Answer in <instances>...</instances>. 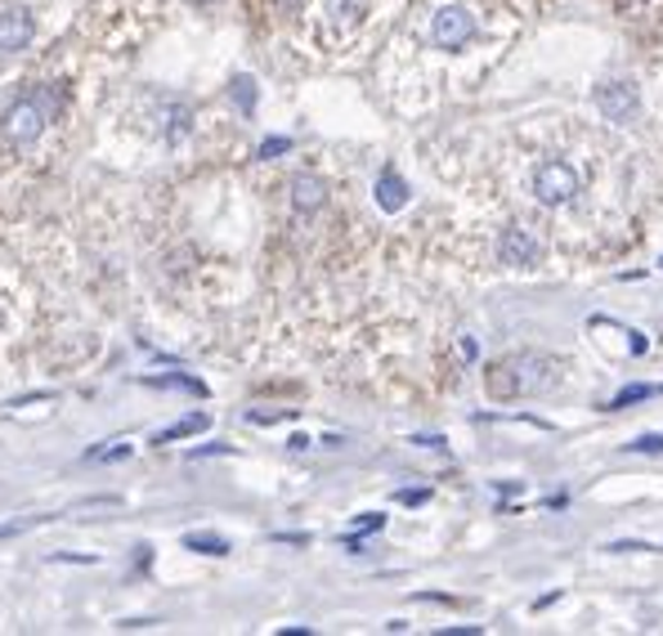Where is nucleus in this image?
Listing matches in <instances>:
<instances>
[{"label":"nucleus","mask_w":663,"mask_h":636,"mask_svg":"<svg viewBox=\"0 0 663 636\" xmlns=\"http://www.w3.org/2000/svg\"><path fill=\"white\" fill-rule=\"evenodd\" d=\"M377 206L381 211H390V216H394V211H404L409 206V184H404V175L400 171H381L377 175Z\"/></svg>","instance_id":"1a4fd4ad"},{"label":"nucleus","mask_w":663,"mask_h":636,"mask_svg":"<svg viewBox=\"0 0 663 636\" xmlns=\"http://www.w3.org/2000/svg\"><path fill=\"white\" fill-rule=\"evenodd\" d=\"M628 449L632 453H663V435H637Z\"/></svg>","instance_id":"dca6fc26"},{"label":"nucleus","mask_w":663,"mask_h":636,"mask_svg":"<svg viewBox=\"0 0 663 636\" xmlns=\"http://www.w3.org/2000/svg\"><path fill=\"white\" fill-rule=\"evenodd\" d=\"M184 547H188V551H203V556H225V551H229V542H225V538H211V533H188Z\"/></svg>","instance_id":"9b49d317"},{"label":"nucleus","mask_w":663,"mask_h":636,"mask_svg":"<svg viewBox=\"0 0 663 636\" xmlns=\"http://www.w3.org/2000/svg\"><path fill=\"white\" fill-rule=\"evenodd\" d=\"M381 525H385V516H377V511H368L363 520H355V529H359V533H372V529H381Z\"/></svg>","instance_id":"a211bd4d"},{"label":"nucleus","mask_w":663,"mask_h":636,"mask_svg":"<svg viewBox=\"0 0 663 636\" xmlns=\"http://www.w3.org/2000/svg\"><path fill=\"white\" fill-rule=\"evenodd\" d=\"M287 149H292V139H283V134H279V139H264V144H260V158H264V162H270V158H279V153H287Z\"/></svg>","instance_id":"f3484780"},{"label":"nucleus","mask_w":663,"mask_h":636,"mask_svg":"<svg viewBox=\"0 0 663 636\" xmlns=\"http://www.w3.org/2000/svg\"><path fill=\"white\" fill-rule=\"evenodd\" d=\"M650 395H654V386H628V390L615 395L610 408H628V403H641V399H650Z\"/></svg>","instance_id":"4468645a"},{"label":"nucleus","mask_w":663,"mask_h":636,"mask_svg":"<svg viewBox=\"0 0 663 636\" xmlns=\"http://www.w3.org/2000/svg\"><path fill=\"white\" fill-rule=\"evenodd\" d=\"M574 193H578V175L569 162H543L534 171V197L543 206H565V202H574Z\"/></svg>","instance_id":"7ed1b4c3"},{"label":"nucleus","mask_w":663,"mask_h":636,"mask_svg":"<svg viewBox=\"0 0 663 636\" xmlns=\"http://www.w3.org/2000/svg\"><path fill=\"white\" fill-rule=\"evenodd\" d=\"M149 386H180V390H188V395H207V386L193 381V377H157V381H149Z\"/></svg>","instance_id":"2eb2a0df"},{"label":"nucleus","mask_w":663,"mask_h":636,"mask_svg":"<svg viewBox=\"0 0 663 636\" xmlns=\"http://www.w3.org/2000/svg\"><path fill=\"white\" fill-rule=\"evenodd\" d=\"M659 265H663V260H659Z\"/></svg>","instance_id":"412c9836"},{"label":"nucleus","mask_w":663,"mask_h":636,"mask_svg":"<svg viewBox=\"0 0 663 636\" xmlns=\"http://www.w3.org/2000/svg\"><path fill=\"white\" fill-rule=\"evenodd\" d=\"M327 14H332V23H355L359 6H355V0H327Z\"/></svg>","instance_id":"ddd939ff"},{"label":"nucleus","mask_w":663,"mask_h":636,"mask_svg":"<svg viewBox=\"0 0 663 636\" xmlns=\"http://www.w3.org/2000/svg\"><path fill=\"white\" fill-rule=\"evenodd\" d=\"M498 260L507 269H534L543 260V242L534 238V229H524V225H507L502 238H498Z\"/></svg>","instance_id":"39448f33"},{"label":"nucleus","mask_w":663,"mask_h":636,"mask_svg":"<svg viewBox=\"0 0 663 636\" xmlns=\"http://www.w3.org/2000/svg\"><path fill=\"white\" fill-rule=\"evenodd\" d=\"M480 632H485V627H444L439 636H480Z\"/></svg>","instance_id":"aec40b11"},{"label":"nucleus","mask_w":663,"mask_h":636,"mask_svg":"<svg viewBox=\"0 0 663 636\" xmlns=\"http://www.w3.org/2000/svg\"><path fill=\"white\" fill-rule=\"evenodd\" d=\"M287 188H292V206L301 211V216H314V211H323V202H327V184L318 175H309V171L292 175Z\"/></svg>","instance_id":"6e6552de"},{"label":"nucleus","mask_w":663,"mask_h":636,"mask_svg":"<svg viewBox=\"0 0 663 636\" xmlns=\"http://www.w3.org/2000/svg\"><path fill=\"white\" fill-rule=\"evenodd\" d=\"M561 381V359L539 355V349H520V355H502L498 364L485 368V390L502 403L511 399H529V395H543Z\"/></svg>","instance_id":"f257e3e1"},{"label":"nucleus","mask_w":663,"mask_h":636,"mask_svg":"<svg viewBox=\"0 0 663 636\" xmlns=\"http://www.w3.org/2000/svg\"><path fill=\"white\" fill-rule=\"evenodd\" d=\"M36 36V19L23 6L0 10V54H23Z\"/></svg>","instance_id":"0eeeda50"},{"label":"nucleus","mask_w":663,"mask_h":636,"mask_svg":"<svg viewBox=\"0 0 663 636\" xmlns=\"http://www.w3.org/2000/svg\"><path fill=\"white\" fill-rule=\"evenodd\" d=\"M233 99H238L242 112H251L256 108V82L251 77H233Z\"/></svg>","instance_id":"f8f14e48"},{"label":"nucleus","mask_w":663,"mask_h":636,"mask_svg":"<svg viewBox=\"0 0 663 636\" xmlns=\"http://www.w3.org/2000/svg\"><path fill=\"white\" fill-rule=\"evenodd\" d=\"M197 431H207V417H203V412H193V417L175 421V427L157 431V440H153V444H175V440H188V435H197Z\"/></svg>","instance_id":"9d476101"},{"label":"nucleus","mask_w":663,"mask_h":636,"mask_svg":"<svg viewBox=\"0 0 663 636\" xmlns=\"http://www.w3.org/2000/svg\"><path fill=\"white\" fill-rule=\"evenodd\" d=\"M58 108H63V86L23 90L6 112H0V134H6L14 149H32L36 139L45 134V126L54 121Z\"/></svg>","instance_id":"f03ea898"},{"label":"nucleus","mask_w":663,"mask_h":636,"mask_svg":"<svg viewBox=\"0 0 663 636\" xmlns=\"http://www.w3.org/2000/svg\"><path fill=\"white\" fill-rule=\"evenodd\" d=\"M431 41L439 50H461V45H471L476 41V19L467 6H444L431 23Z\"/></svg>","instance_id":"20e7f679"},{"label":"nucleus","mask_w":663,"mask_h":636,"mask_svg":"<svg viewBox=\"0 0 663 636\" xmlns=\"http://www.w3.org/2000/svg\"><path fill=\"white\" fill-rule=\"evenodd\" d=\"M596 108H601L606 121L628 126L641 112V90L632 82H601V86H596Z\"/></svg>","instance_id":"423d86ee"},{"label":"nucleus","mask_w":663,"mask_h":636,"mask_svg":"<svg viewBox=\"0 0 663 636\" xmlns=\"http://www.w3.org/2000/svg\"><path fill=\"white\" fill-rule=\"evenodd\" d=\"M426 498H431L426 488H404V493H400V503H426Z\"/></svg>","instance_id":"6ab92c4d"}]
</instances>
